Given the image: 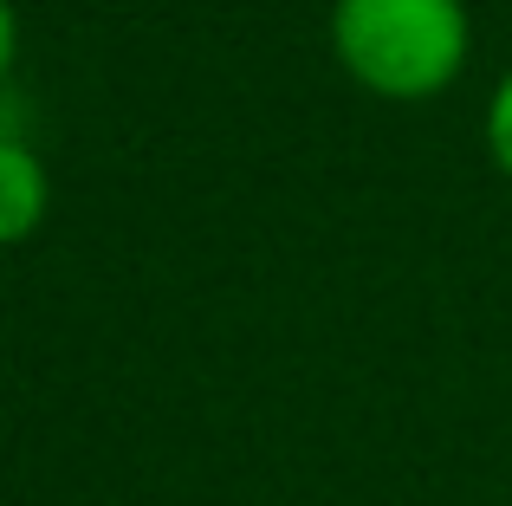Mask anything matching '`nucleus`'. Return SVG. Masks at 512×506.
Wrapping results in <instances>:
<instances>
[{
  "mask_svg": "<svg viewBox=\"0 0 512 506\" xmlns=\"http://www.w3.org/2000/svg\"><path fill=\"white\" fill-rule=\"evenodd\" d=\"M474 26L461 0H338L331 52L370 98L428 104L461 78Z\"/></svg>",
  "mask_w": 512,
  "mask_h": 506,
  "instance_id": "nucleus-1",
  "label": "nucleus"
},
{
  "mask_svg": "<svg viewBox=\"0 0 512 506\" xmlns=\"http://www.w3.org/2000/svg\"><path fill=\"white\" fill-rule=\"evenodd\" d=\"M52 176L20 137H0V247H20L46 228Z\"/></svg>",
  "mask_w": 512,
  "mask_h": 506,
  "instance_id": "nucleus-2",
  "label": "nucleus"
},
{
  "mask_svg": "<svg viewBox=\"0 0 512 506\" xmlns=\"http://www.w3.org/2000/svg\"><path fill=\"white\" fill-rule=\"evenodd\" d=\"M487 150L500 163V176L512 182V72L493 85V104H487Z\"/></svg>",
  "mask_w": 512,
  "mask_h": 506,
  "instance_id": "nucleus-3",
  "label": "nucleus"
},
{
  "mask_svg": "<svg viewBox=\"0 0 512 506\" xmlns=\"http://www.w3.org/2000/svg\"><path fill=\"white\" fill-rule=\"evenodd\" d=\"M13 52H20V20H13V0H0V85L13 72Z\"/></svg>",
  "mask_w": 512,
  "mask_h": 506,
  "instance_id": "nucleus-4",
  "label": "nucleus"
}]
</instances>
